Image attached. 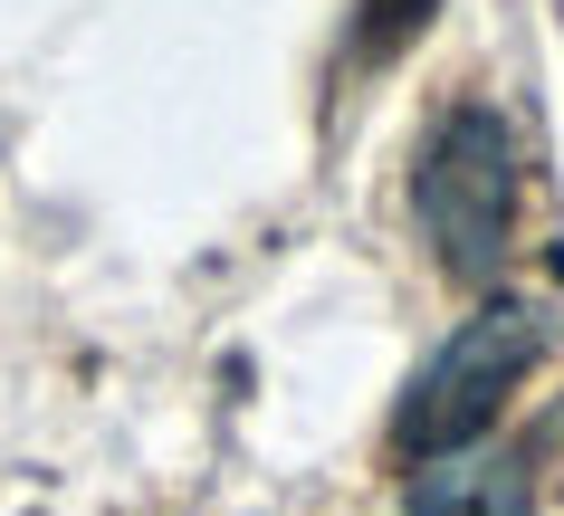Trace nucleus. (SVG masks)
I'll return each instance as SVG.
<instances>
[{
  "mask_svg": "<svg viewBox=\"0 0 564 516\" xmlns=\"http://www.w3.org/2000/svg\"><path fill=\"white\" fill-rule=\"evenodd\" d=\"M545 306H527V297H488L469 316V326L449 334L441 354H431V373L412 383V402H402V421H392V450L402 459H459V450H478L488 430H498V411H507V393L535 373V354H545Z\"/></svg>",
  "mask_w": 564,
  "mask_h": 516,
  "instance_id": "obj_1",
  "label": "nucleus"
},
{
  "mask_svg": "<svg viewBox=\"0 0 564 516\" xmlns=\"http://www.w3.org/2000/svg\"><path fill=\"white\" fill-rule=\"evenodd\" d=\"M421 240L441 249L449 277H498L507 240H517V134H507L498 106H449L431 153H421V183H412Z\"/></svg>",
  "mask_w": 564,
  "mask_h": 516,
  "instance_id": "obj_2",
  "label": "nucleus"
},
{
  "mask_svg": "<svg viewBox=\"0 0 564 516\" xmlns=\"http://www.w3.org/2000/svg\"><path fill=\"white\" fill-rule=\"evenodd\" d=\"M421 20H431V0H364V58H383V48H402V39L421 30Z\"/></svg>",
  "mask_w": 564,
  "mask_h": 516,
  "instance_id": "obj_4",
  "label": "nucleus"
},
{
  "mask_svg": "<svg viewBox=\"0 0 564 516\" xmlns=\"http://www.w3.org/2000/svg\"><path fill=\"white\" fill-rule=\"evenodd\" d=\"M412 516H535V497H527V479H517L507 459L459 450V459H431V469H421Z\"/></svg>",
  "mask_w": 564,
  "mask_h": 516,
  "instance_id": "obj_3",
  "label": "nucleus"
}]
</instances>
